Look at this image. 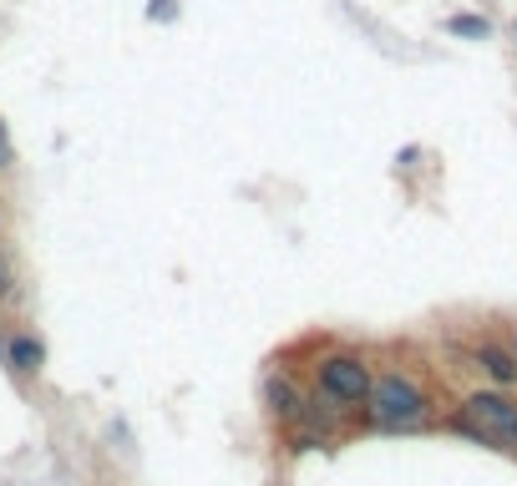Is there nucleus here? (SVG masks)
<instances>
[{"mask_svg":"<svg viewBox=\"0 0 517 486\" xmlns=\"http://www.w3.org/2000/svg\"><path fill=\"white\" fill-rule=\"evenodd\" d=\"M147 16H153V21H173V0H153V6H147Z\"/></svg>","mask_w":517,"mask_h":486,"instance_id":"nucleus-10","label":"nucleus"},{"mask_svg":"<svg viewBox=\"0 0 517 486\" xmlns=\"http://www.w3.org/2000/svg\"><path fill=\"white\" fill-rule=\"evenodd\" d=\"M512 36H517V26H512Z\"/></svg>","mask_w":517,"mask_h":486,"instance_id":"nucleus-14","label":"nucleus"},{"mask_svg":"<svg viewBox=\"0 0 517 486\" xmlns=\"http://www.w3.org/2000/svg\"><path fill=\"white\" fill-rule=\"evenodd\" d=\"M512 360H517V335H512Z\"/></svg>","mask_w":517,"mask_h":486,"instance_id":"nucleus-13","label":"nucleus"},{"mask_svg":"<svg viewBox=\"0 0 517 486\" xmlns=\"http://www.w3.org/2000/svg\"><path fill=\"white\" fill-rule=\"evenodd\" d=\"M6 365H11L16 375H41L46 345H41L36 335H11V340H6Z\"/></svg>","mask_w":517,"mask_h":486,"instance_id":"nucleus-6","label":"nucleus"},{"mask_svg":"<svg viewBox=\"0 0 517 486\" xmlns=\"http://www.w3.org/2000/svg\"><path fill=\"white\" fill-rule=\"evenodd\" d=\"M365 411H371V426H381V431H421L426 416H431V395L411 375L386 370V375L371 380Z\"/></svg>","mask_w":517,"mask_h":486,"instance_id":"nucleus-1","label":"nucleus"},{"mask_svg":"<svg viewBox=\"0 0 517 486\" xmlns=\"http://www.w3.org/2000/svg\"><path fill=\"white\" fill-rule=\"evenodd\" d=\"M512 446H517V441H512Z\"/></svg>","mask_w":517,"mask_h":486,"instance_id":"nucleus-15","label":"nucleus"},{"mask_svg":"<svg viewBox=\"0 0 517 486\" xmlns=\"http://www.w3.org/2000/svg\"><path fill=\"white\" fill-rule=\"evenodd\" d=\"M0 360H6V335H0Z\"/></svg>","mask_w":517,"mask_h":486,"instance_id":"nucleus-12","label":"nucleus"},{"mask_svg":"<svg viewBox=\"0 0 517 486\" xmlns=\"http://www.w3.org/2000/svg\"><path fill=\"white\" fill-rule=\"evenodd\" d=\"M315 380H320V395L335 400V405H365L371 395V360L355 355V350H335L315 365Z\"/></svg>","mask_w":517,"mask_h":486,"instance_id":"nucleus-2","label":"nucleus"},{"mask_svg":"<svg viewBox=\"0 0 517 486\" xmlns=\"http://www.w3.org/2000/svg\"><path fill=\"white\" fill-rule=\"evenodd\" d=\"M462 411L487 431V436H497L502 446H512L517 441V400L507 395V390H477V395H467V405H462Z\"/></svg>","mask_w":517,"mask_h":486,"instance_id":"nucleus-3","label":"nucleus"},{"mask_svg":"<svg viewBox=\"0 0 517 486\" xmlns=\"http://www.w3.org/2000/svg\"><path fill=\"white\" fill-rule=\"evenodd\" d=\"M0 294H11V274L6 269H0Z\"/></svg>","mask_w":517,"mask_h":486,"instance_id":"nucleus-11","label":"nucleus"},{"mask_svg":"<svg viewBox=\"0 0 517 486\" xmlns=\"http://www.w3.org/2000/svg\"><path fill=\"white\" fill-rule=\"evenodd\" d=\"M447 426H452L457 436H467V441H477V446H487V451H502V441H497V436H487V431H482V426H477V421H472L467 411H457V416H452Z\"/></svg>","mask_w":517,"mask_h":486,"instance_id":"nucleus-8","label":"nucleus"},{"mask_svg":"<svg viewBox=\"0 0 517 486\" xmlns=\"http://www.w3.org/2000/svg\"><path fill=\"white\" fill-rule=\"evenodd\" d=\"M264 405H269L274 421H300V416H305V395L294 390L289 375H269V380H264Z\"/></svg>","mask_w":517,"mask_h":486,"instance_id":"nucleus-4","label":"nucleus"},{"mask_svg":"<svg viewBox=\"0 0 517 486\" xmlns=\"http://www.w3.org/2000/svg\"><path fill=\"white\" fill-rule=\"evenodd\" d=\"M447 31H452V36H467V41H487V36H492V21H487V16H447Z\"/></svg>","mask_w":517,"mask_h":486,"instance_id":"nucleus-7","label":"nucleus"},{"mask_svg":"<svg viewBox=\"0 0 517 486\" xmlns=\"http://www.w3.org/2000/svg\"><path fill=\"white\" fill-rule=\"evenodd\" d=\"M472 360H477V370H482L497 390H512V385H517V360H512L507 345H477Z\"/></svg>","mask_w":517,"mask_h":486,"instance_id":"nucleus-5","label":"nucleus"},{"mask_svg":"<svg viewBox=\"0 0 517 486\" xmlns=\"http://www.w3.org/2000/svg\"><path fill=\"white\" fill-rule=\"evenodd\" d=\"M6 168H16V142H11L6 122H0V173H6Z\"/></svg>","mask_w":517,"mask_h":486,"instance_id":"nucleus-9","label":"nucleus"}]
</instances>
